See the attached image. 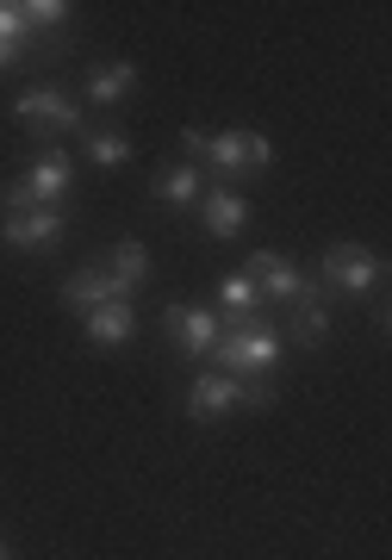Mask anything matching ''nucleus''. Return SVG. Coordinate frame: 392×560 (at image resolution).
Listing matches in <instances>:
<instances>
[{
    "instance_id": "nucleus-1",
    "label": "nucleus",
    "mask_w": 392,
    "mask_h": 560,
    "mask_svg": "<svg viewBox=\"0 0 392 560\" xmlns=\"http://www.w3.org/2000/svg\"><path fill=\"white\" fill-rule=\"evenodd\" d=\"M181 150L194 156V168L206 162L212 175L237 180V175H262L268 162H275V143L262 138V131H181Z\"/></svg>"
},
{
    "instance_id": "nucleus-2",
    "label": "nucleus",
    "mask_w": 392,
    "mask_h": 560,
    "mask_svg": "<svg viewBox=\"0 0 392 560\" xmlns=\"http://www.w3.org/2000/svg\"><path fill=\"white\" fill-rule=\"evenodd\" d=\"M280 393L268 381H237V374H199L194 386H187V418L212 423L224 418V411H268Z\"/></svg>"
},
{
    "instance_id": "nucleus-3",
    "label": "nucleus",
    "mask_w": 392,
    "mask_h": 560,
    "mask_svg": "<svg viewBox=\"0 0 392 560\" xmlns=\"http://www.w3.org/2000/svg\"><path fill=\"white\" fill-rule=\"evenodd\" d=\"M218 374H237V381H262L268 368L280 361V337L268 324H237V330H218L212 342Z\"/></svg>"
},
{
    "instance_id": "nucleus-4",
    "label": "nucleus",
    "mask_w": 392,
    "mask_h": 560,
    "mask_svg": "<svg viewBox=\"0 0 392 560\" xmlns=\"http://www.w3.org/2000/svg\"><path fill=\"white\" fill-rule=\"evenodd\" d=\"M76 187V162L62 156V150H44L32 162V175L13 180L7 187V212H38V206H62V194Z\"/></svg>"
},
{
    "instance_id": "nucleus-5",
    "label": "nucleus",
    "mask_w": 392,
    "mask_h": 560,
    "mask_svg": "<svg viewBox=\"0 0 392 560\" xmlns=\"http://www.w3.org/2000/svg\"><path fill=\"white\" fill-rule=\"evenodd\" d=\"M318 268H324V287L349 293V300H355V293H373V287H380V275H387V268H380V256H373L368 243H331Z\"/></svg>"
},
{
    "instance_id": "nucleus-6",
    "label": "nucleus",
    "mask_w": 392,
    "mask_h": 560,
    "mask_svg": "<svg viewBox=\"0 0 392 560\" xmlns=\"http://www.w3.org/2000/svg\"><path fill=\"white\" fill-rule=\"evenodd\" d=\"M25 131H44V138H57V131H81V106L62 94V88H25L20 101H13Z\"/></svg>"
},
{
    "instance_id": "nucleus-7",
    "label": "nucleus",
    "mask_w": 392,
    "mask_h": 560,
    "mask_svg": "<svg viewBox=\"0 0 392 560\" xmlns=\"http://www.w3.org/2000/svg\"><path fill=\"white\" fill-rule=\"evenodd\" d=\"M243 275L255 280V293H262V305H287V312H293V305H299V293L312 287V280L299 275L293 261L280 256V249H255Z\"/></svg>"
},
{
    "instance_id": "nucleus-8",
    "label": "nucleus",
    "mask_w": 392,
    "mask_h": 560,
    "mask_svg": "<svg viewBox=\"0 0 392 560\" xmlns=\"http://www.w3.org/2000/svg\"><path fill=\"white\" fill-rule=\"evenodd\" d=\"M69 219H62V206H38V212H7L0 224V237L13 243V249H57Z\"/></svg>"
},
{
    "instance_id": "nucleus-9",
    "label": "nucleus",
    "mask_w": 392,
    "mask_h": 560,
    "mask_svg": "<svg viewBox=\"0 0 392 560\" xmlns=\"http://www.w3.org/2000/svg\"><path fill=\"white\" fill-rule=\"evenodd\" d=\"M162 324H169V337L181 342V355H212V342H218V312H206V305H169L162 312Z\"/></svg>"
},
{
    "instance_id": "nucleus-10",
    "label": "nucleus",
    "mask_w": 392,
    "mask_h": 560,
    "mask_svg": "<svg viewBox=\"0 0 392 560\" xmlns=\"http://www.w3.org/2000/svg\"><path fill=\"white\" fill-rule=\"evenodd\" d=\"M199 224H206V237H218V243H231L243 224H250V200L237 194V187H206L199 194Z\"/></svg>"
},
{
    "instance_id": "nucleus-11",
    "label": "nucleus",
    "mask_w": 392,
    "mask_h": 560,
    "mask_svg": "<svg viewBox=\"0 0 392 560\" xmlns=\"http://www.w3.org/2000/svg\"><path fill=\"white\" fill-rule=\"evenodd\" d=\"M113 300H131V293H125L100 261L94 268H76V275L62 280V305H76V312H94V305H113Z\"/></svg>"
},
{
    "instance_id": "nucleus-12",
    "label": "nucleus",
    "mask_w": 392,
    "mask_h": 560,
    "mask_svg": "<svg viewBox=\"0 0 392 560\" xmlns=\"http://www.w3.org/2000/svg\"><path fill=\"white\" fill-rule=\"evenodd\" d=\"M81 324H88V342H100V349H118V342L138 330V312H131V300H113V305L81 312Z\"/></svg>"
},
{
    "instance_id": "nucleus-13",
    "label": "nucleus",
    "mask_w": 392,
    "mask_h": 560,
    "mask_svg": "<svg viewBox=\"0 0 392 560\" xmlns=\"http://www.w3.org/2000/svg\"><path fill=\"white\" fill-rule=\"evenodd\" d=\"M100 268H106V275L125 287V293H138L143 280H150V249H143L138 237H125V243H113V256L100 261Z\"/></svg>"
},
{
    "instance_id": "nucleus-14",
    "label": "nucleus",
    "mask_w": 392,
    "mask_h": 560,
    "mask_svg": "<svg viewBox=\"0 0 392 560\" xmlns=\"http://www.w3.org/2000/svg\"><path fill=\"white\" fill-rule=\"evenodd\" d=\"M218 318H224V330H237V324H255V312H262V293H255L250 275H231L224 287H218Z\"/></svg>"
},
{
    "instance_id": "nucleus-15",
    "label": "nucleus",
    "mask_w": 392,
    "mask_h": 560,
    "mask_svg": "<svg viewBox=\"0 0 392 560\" xmlns=\"http://www.w3.org/2000/svg\"><path fill=\"white\" fill-rule=\"evenodd\" d=\"M131 88H138V62H106V69L88 75V101H94V106H118Z\"/></svg>"
},
{
    "instance_id": "nucleus-16",
    "label": "nucleus",
    "mask_w": 392,
    "mask_h": 560,
    "mask_svg": "<svg viewBox=\"0 0 392 560\" xmlns=\"http://www.w3.org/2000/svg\"><path fill=\"white\" fill-rule=\"evenodd\" d=\"M157 194H162L169 206H181V212H194V206H199V194H206V180H199V168H194V162H175V168H169V175L157 180Z\"/></svg>"
},
{
    "instance_id": "nucleus-17",
    "label": "nucleus",
    "mask_w": 392,
    "mask_h": 560,
    "mask_svg": "<svg viewBox=\"0 0 392 560\" xmlns=\"http://www.w3.org/2000/svg\"><path fill=\"white\" fill-rule=\"evenodd\" d=\"M293 330H299V342H324L331 337V312H324V293H318V287H305V293H299V305H293Z\"/></svg>"
},
{
    "instance_id": "nucleus-18",
    "label": "nucleus",
    "mask_w": 392,
    "mask_h": 560,
    "mask_svg": "<svg viewBox=\"0 0 392 560\" xmlns=\"http://www.w3.org/2000/svg\"><path fill=\"white\" fill-rule=\"evenodd\" d=\"M88 162L125 168V162H131V138H125V131H88Z\"/></svg>"
},
{
    "instance_id": "nucleus-19",
    "label": "nucleus",
    "mask_w": 392,
    "mask_h": 560,
    "mask_svg": "<svg viewBox=\"0 0 392 560\" xmlns=\"http://www.w3.org/2000/svg\"><path fill=\"white\" fill-rule=\"evenodd\" d=\"M0 44H7V50H20V57H25V44H32V25H25L20 0H0Z\"/></svg>"
},
{
    "instance_id": "nucleus-20",
    "label": "nucleus",
    "mask_w": 392,
    "mask_h": 560,
    "mask_svg": "<svg viewBox=\"0 0 392 560\" xmlns=\"http://www.w3.org/2000/svg\"><path fill=\"white\" fill-rule=\"evenodd\" d=\"M20 13H25V25H32V32H57V25L69 20V7H62V0H25Z\"/></svg>"
},
{
    "instance_id": "nucleus-21",
    "label": "nucleus",
    "mask_w": 392,
    "mask_h": 560,
    "mask_svg": "<svg viewBox=\"0 0 392 560\" xmlns=\"http://www.w3.org/2000/svg\"><path fill=\"white\" fill-rule=\"evenodd\" d=\"M0 69H20V50H7V44H0Z\"/></svg>"
},
{
    "instance_id": "nucleus-22",
    "label": "nucleus",
    "mask_w": 392,
    "mask_h": 560,
    "mask_svg": "<svg viewBox=\"0 0 392 560\" xmlns=\"http://www.w3.org/2000/svg\"><path fill=\"white\" fill-rule=\"evenodd\" d=\"M0 560H13V555H7V548H0Z\"/></svg>"
}]
</instances>
